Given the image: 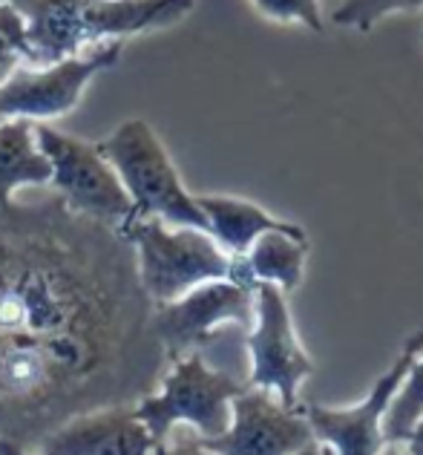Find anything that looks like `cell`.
<instances>
[{
  "label": "cell",
  "mask_w": 423,
  "mask_h": 455,
  "mask_svg": "<svg viewBox=\"0 0 423 455\" xmlns=\"http://www.w3.org/2000/svg\"><path fill=\"white\" fill-rule=\"evenodd\" d=\"M248 357V387L274 392L285 406H299V387L311 378L314 361L302 349L285 291L276 285L257 283Z\"/></svg>",
  "instance_id": "ba28073f"
},
{
  "label": "cell",
  "mask_w": 423,
  "mask_h": 455,
  "mask_svg": "<svg viewBox=\"0 0 423 455\" xmlns=\"http://www.w3.org/2000/svg\"><path fill=\"white\" fill-rule=\"evenodd\" d=\"M4 78H6V76H4V73H0V81H4ZM0 122H4V118H0Z\"/></svg>",
  "instance_id": "484cf974"
},
{
  "label": "cell",
  "mask_w": 423,
  "mask_h": 455,
  "mask_svg": "<svg viewBox=\"0 0 423 455\" xmlns=\"http://www.w3.org/2000/svg\"><path fill=\"white\" fill-rule=\"evenodd\" d=\"M299 455H323V447L320 444H311L308 450H302Z\"/></svg>",
  "instance_id": "cb8c5ba5"
},
{
  "label": "cell",
  "mask_w": 423,
  "mask_h": 455,
  "mask_svg": "<svg viewBox=\"0 0 423 455\" xmlns=\"http://www.w3.org/2000/svg\"><path fill=\"white\" fill-rule=\"evenodd\" d=\"M423 418V352L409 366L401 389L392 398L383 418V438L386 444H403L412 427Z\"/></svg>",
  "instance_id": "2e32d148"
},
{
  "label": "cell",
  "mask_w": 423,
  "mask_h": 455,
  "mask_svg": "<svg viewBox=\"0 0 423 455\" xmlns=\"http://www.w3.org/2000/svg\"><path fill=\"white\" fill-rule=\"evenodd\" d=\"M253 297L257 285L239 280H213L188 291L173 303H162L153 311V331L159 338L167 361L199 352L216 329L253 326Z\"/></svg>",
  "instance_id": "9c48e42d"
},
{
  "label": "cell",
  "mask_w": 423,
  "mask_h": 455,
  "mask_svg": "<svg viewBox=\"0 0 423 455\" xmlns=\"http://www.w3.org/2000/svg\"><path fill=\"white\" fill-rule=\"evenodd\" d=\"M202 444L216 455H299L317 441L299 406L248 387L231 406V427L216 438H202Z\"/></svg>",
  "instance_id": "8fae6325"
},
{
  "label": "cell",
  "mask_w": 423,
  "mask_h": 455,
  "mask_svg": "<svg viewBox=\"0 0 423 455\" xmlns=\"http://www.w3.org/2000/svg\"><path fill=\"white\" fill-rule=\"evenodd\" d=\"M248 383L222 369H211L199 352L176 357L159 389L136 403V412L162 447L176 427L193 429L199 438H216L231 427V406Z\"/></svg>",
  "instance_id": "5b68a950"
},
{
  "label": "cell",
  "mask_w": 423,
  "mask_h": 455,
  "mask_svg": "<svg viewBox=\"0 0 423 455\" xmlns=\"http://www.w3.org/2000/svg\"><path fill=\"white\" fill-rule=\"evenodd\" d=\"M196 202L204 213V220H208V234L231 257H245L248 248L257 243L262 234H271V231L299 234L302 231L297 222L274 217V213H268L259 205H253V202H248V199L196 196Z\"/></svg>",
  "instance_id": "5bb4252c"
},
{
  "label": "cell",
  "mask_w": 423,
  "mask_h": 455,
  "mask_svg": "<svg viewBox=\"0 0 423 455\" xmlns=\"http://www.w3.org/2000/svg\"><path fill=\"white\" fill-rule=\"evenodd\" d=\"M153 306L173 303L213 280H234V257L199 228H173L136 217L124 231Z\"/></svg>",
  "instance_id": "277c9868"
},
{
  "label": "cell",
  "mask_w": 423,
  "mask_h": 455,
  "mask_svg": "<svg viewBox=\"0 0 423 455\" xmlns=\"http://www.w3.org/2000/svg\"><path fill=\"white\" fill-rule=\"evenodd\" d=\"M423 9V0H343L340 6L331 12V23L346 29L369 32L374 23H380L386 15L395 12H418Z\"/></svg>",
  "instance_id": "e0dca14e"
},
{
  "label": "cell",
  "mask_w": 423,
  "mask_h": 455,
  "mask_svg": "<svg viewBox=\"0 0 423 455\" xmlns=\"http://www.w3.org/2000/svg\"><path fill=\"white\" fill-rule=\"evenodd\" d=\"M121 52L124 41H110L50 67H15L0 81V118H27L44 124L72 113L90 81L116 67Z\"/></svg>",
  "instance_id": "52a82bcc"
},
{
  "label": "cell",
  "mask_w": 423,
  "mask_h": 455,
  "mask_svg": "<svg viewBox=\"0 0 423 455\" xmlns=\"http://www.w3.org/2000/svg\"><path fill=\"white\" fill-rule=\"evenodd\" d=\"M403 444H406L409 455H423V418H420V421L412 427V433L406 435Z\"/></svg>",
  "instance_id": "44dd1931"
},
{
  "label": "cell",
  "mask_w": 423,
  "mask_h": 455,
  "mask_svg": "<svg viewBox=\"0 0 423 455\" xmlns=\"http://www.w3.org/2000/svg\"><path fill=\"white\" fill-rule=\"evenodd\" d=\"M127 236L55 194L0 211V438L38 450L84 412L148 398L167 372Z\"/></svg>",
  "instance_id": "6da1fadb"
},
{
  "label": "cell",
  "mask_w": 423,
  "mask_h": 455,
  "mask_svg": "<svg viewBox=\"0 0 423 455\" xmlns=\"http://www.w3.org/2000/svg\"><path fill=\"white\" fill-rule=\"evenodd\" d=\"M0 455H32V450L15 444V441H4V438H0Z\"/></svg>",
  "instance_id": "7402d4cb"
},
{
  "label": "cell",
  "mask_w": 423,
  "mask_h": 455,
  "mask_svg": "<svg viewBox=\"0 0 423 455\" xmlns=\"http://www.w3.org/2000/svg\"><path fill=\"white\" fill-rule=\"evenodd\" d=\"M27 20L29 67H50L92 46L173 27L196 0H0Z\"/></svg>",
  "instance_id": "7a4b0ae2"
},
{
  "label": "cell",
  "mask_w": 423,
  "mask_h": 455,
  "mask_svg": "<svg viewBox=\"0 0 423 455\" xmlns=\"http://www.w3.org/2000/svg\"><path fill=\"white\" fill-rule=\"evenodd\" d=\"M35 136L52 167V190L64 205L84 220L124 231L136 220V208L113 164L92 141L67 136L52 124H35Z\"/></svg>",
  "instance_id": "8992f818"
},
{
  "label": "cell",
  "mask_w": 423,
  "mask_h": 455,
  "mask_svg": "<svg viewBox=\"0 0 423 455\" xmlns=\"http://www.w3.org/2000/svg\"><path fill=\"white\" fill-rule=\"evenodd\" d=\"M423 352V331H415L397 352L392 366L374 380V387L366 392V398L355 406H320L308 403L306 418L311 424L314 441L320 447H329L334 455H380L386 447L383 438V418L389 410L392 398L401 389V383L415 363V357Z\"/></svg>",
  "instance_id": "30bf717a"
},
{
  "label": "cell",
  "mask_w": 423,
  "mask_h": 455,
  "mask_svg": "<svg viewBox=\"0 0 423 455\" xmlns=\"http://www.w3.org/2000/svg\"><path fill=\"white\" fill-rule=\"evenodd\" d=\"M50 182L52 167L35 136V122L27 118L0 122V211L15 205V190L44 188Z\"/></svg>",
  "instance_id": "9a60e30c"
},
{
  "label": "cell",
  "mask_w": 423,
  "mask_h": 455,
  "mask_svg": "<svg viewBox=\"0 0 423 455\" xmlns=\"http://www.w3.org/2000/svg\"><path fill=\"white\" fill-rule=\"evenodd\" d=\"M99 150L118 173L136 217L208 231V220L196 196L185 188L171 153L144 118L118 124L110 136L99 141Z\"/></svg>",
  "instance_id": "3957f363"
},
{
  "label": "cell",
  "mask_w": 423,
  "mask_h": 455,
  "mask_svg": "<svg viewBox=\"0 0 423 455\" xmlns=\"http://www.w3.org/2000/svg\"><path fill=\"white\" fill-rule=\"evenodd\" d=\"M156 441L136 403L104 406L72 418L35 450V455H153Z\"/></svg>",
  "instance_id": "7c38bea8"
},
{
  "label": "cell",
  "mask_w": 423,
  "mask_h": 455,
  "mask_svg": "<svg viewBox=\"0 0 423 455\" xmlns=\"http://www.w3.org/2000/svg\"><path fill=\"white\" fill-rule=\"evenodd\" d=\"M20 61L29 64L27 20L9 4H0V73L9 76Z\"/></svg>",
  "instance_id": "ac0fdd59"
},
{
  "label": "cell",
  "mask_w": 423,
  "mask_h": 455,
  "mask_svg": "<svg viewBox=\"0 0 423 455\" xmlns=\"http://www.w3.org/2000/svg\"><path fill=\"white\" fill-rule=\"evenodd\" d=\"M265 18L276 23H302L311 32H323V12L320 0H253Z\"/></svg>",
  "instance_id": "d6986e66"
},
{
  "label": "cell",
  "mask_w": 423,
  "mask_h": 455,
  "mask_svg": "<svg viewBox=\"0 0 423 455\" xmlns=\"http://www.w3.org/2000/svg\"><path fill=\"white\" fill-rule=\"evenodd\" d=\"M153 455H216V452L204 447L202 438L193 433V429L190 433H179V429H173L171 438H167L162 447H156Z\"/></svg>",
  "instance_id": "ffe728a7"
},
{
  "label": "cell",
  "mask_w": 423,
  "mask_h": 455,
  "mask_svg": "<svg viewBox=\"0 0 423 455\" xmlns=\"http://www.w3.org/2000/svg\"><path fill=\"white\" fill-rule=\"evenodd\" d=\"M308 248L311 245H308L306 231L262 234L257 243L248 248L245 257H234V280L251 283V285L268 283L288 294L297 289L302 274H306Z\"/></svg>",
  "instance_id": "4fadbf2b"
},
{
  "label": "cell",
  "mask_w": 423,
  "mask_h": 455,
  "mask_svg": "<svg viewBox=\"0 0 423 455\" xmlns=\"http://www.w3.org/2000/svg\"><path fill=\"white\" fill-rule=\"evenodd\" d=\"M380 455H409V450L401 447V444H386V447L380 450Z\"/></svg>",
  "instance_id": "603a6c76"
},
{
  "label": "cell",
  "mask_w": 423,
  "mask_h": 455,
  "mask_svg": "<svg viewBox=\"0 0 423 455\" xmlns=\"http://www.w3.org/2000/svg\"><path fill=\"white\" fill-rule=\"evenodd\" d=\"M323 455H334V452H331L329 447H323Z\"/></svg>",
  "instance_id": "d4e9b609"
}]
</instances>
